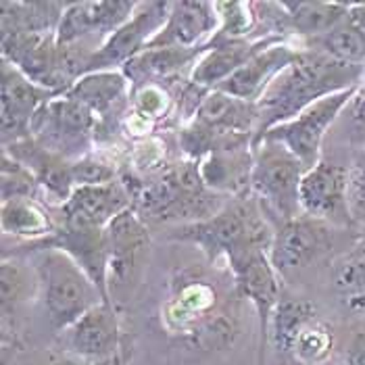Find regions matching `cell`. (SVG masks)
<instances>
[{"mask_svg":"<svg viewBox=\"0 0 365 365\" xmlns=\"http://www.w3.org/2000/svg\"><path fill=\"white\" fill-rule=\"evenodd\" d=\"M132 207V195L123 182L103 186H80L65 205H61V224L67 230L98 227L107 230L113 220Z\"/></svg>","mask_w":365,"mask_h":365,"instance_id":"cell-17","label":"cell"},{"mask_svg":"<svg viewBox=\"0 0 365 365\" xmlns=\"http://www.w3.org/2000/svg\"><path fill=\"white\" fill-rule=\"evenodd\" d=\"M31 245L55 247L58 251L69 255L88 274V278L94 282V286L101 290L103 301L111 303V294H109L111 253H109L107 230H98V227H86V230L58 227L55 236L46 238L44 242H31Z\"/></svg>","mask_w":365,"mask_h":365,"instance_id":"cell-18","label":"cell"},{"mask_svg":"<svg viewBox=\"0 0 365 365\" xmlns=\"http://www.w3.org/2000/svg\"><path fill=\"white\" fill-rule=\"evenodd\" d=\"M98 119L80 101L61 94L46 103L31 121V140L73 163L92 153Z\"/></svg>","mask_w":365,"mask_h":365,"instance_id":"cell-7","label":"cell"},{"mask_svg":"<svg viewBox=\"0 0 365 365\" xmlns=\"http://www.w3.org/2000/svg\"><path fill=\"white\" fill-rule=\"evenodd\" d=\"M336 290L351 311H365V261L346 259L336 269Z\"/></svg>","mask_w":365,"mask_h":365,"instance_id":"cell-34","label":"cell"},{"mask_svg":"<svg viewBox=\"0 0 365 365\" xmlns=\"http://www.w3.org/2000/svg\"><path fill=\"white\" fill-rule=\"evenodd\" d=\"M209 51V44L197 48H144L121 71L132 86V92L146 86H161L173 80L188 65H197L200 56Z\"/></svg>","mask_w":365,"mask_h":365,"instance_id":"cell-24","label":"cell"},{"mask_svg":"<svg viewBox=\"0 0 365 365\" xmlns=\"http://www.w3.org/2000/svg\"><path fill=\"white\" fill-rule=\"evenodd\" d=\"M119 361V359H117ZM117 361H113V364H86L82 359H78V357H71V355H67V357H56L53 361H48L46 365H115Z\"/></svg>","mask_w":365,"mask_h":365,"instance_id":"cell-42","label":"cell"},{"mask_svg":"<svg viewBox=\"0 0 365 365\" xmlns=\"http://www.w3.org/2000/svg\"><path fill=\"white\" fill-rule=\"evenodd\" d=\"M349 21L365 36V2H351Z\"/></svg>","mask_w":365,"mask_h":365,"instance_id":"cell-41","label":"cell"},{"mask_svg":"<svg viewBox=\"0 0 365 365\" xmlns=\"http://www.w3.org/2000/svg\"><path fill=\"white\" fill-rule=\"evenodd\" d=\"M299 55H301V44L299 46L288 44L286 40L280 44H274L265 48L263 53L253 56L232 78H227L217 90L247 103H257L267 90V86L272 84V80L288 65H292Z\"/></svg>","mask_w":365,"mask_h":365,"instance_id":"cell-22","label":"cell"},{"mask_svg":"<svg viewBox=\"0 0 365 365\" xmlns=\"http://www.w3.org/2000/svg\"><path fill=\"white\" fill-rule=\"evenodd\" d=\"M364 73L365 65L342 63L319 51L301 46L299 58L280 71L257 101L259 121L255 140L274 125L294 119L313 103L361 86Z\"/></svg>","mask_w":365,"mask_h":365,"instance_id":"cell-1","label":"cell"},{"mask_svg":"<svg viewBox=\"0 0 365 365\" xmlns=\"http://www.w3.org/2000/svg\"><path fill=\"white\" fill-rule=\"evenodd\" d=\"M317 317L315 305L305 299H280L278 307L272 315L269 338L276 342L282 353L288 355L292 340L303 330L305 324Z\"/></svg>","mask_w":365,"mask_h":365,"instance_id":"cell-30","label":"cell"},{"mask_svg":"<svg viewBox=\"0 0 365 365\" xmlns=\"http://www.w3.org/2000/svg\"><path fill=\"white\" fill-rule=\"evenodd\" d=\"M111 265L109 276L123 280L150 245V234L140 215L130 207L107 225Z\"/></svg>","mask_w":365,"mask_h":365,"instance_id":"cell-25","label":"cell"},{"mask_svg":"<svg viewBox=\"0 0 365 365\" xmlns=\"http://www.w3.org/2000/svg\"><path fill=\"white\" fill-rule=\"evenodd\" d=\"M26 249H31V267L38 274L44 307L56 332L67 330L88 311L105 303L101 290L69 255L55 247L29 245Z\"/></svg>","mask_w":365,"mask_h":365,"instance_id":"cell-4","label":"cell"},{"mask_svg":"<svg viewBox=\"0 0 365 365\" xmlns=\"http://www.w3.org/2000/svg\"><path fill=\"white\" fill-rule=\"evenodd\" d=\"M171 98L163 86H146L132 92V115L148 128L150 123L163 119L169 113Z\"/></svg>","mask_w":365,"mask_h":365,"instance_id":"cell-36","label":"cell"},{"mask_svg":"<svg viewBox=\"0 0 365 365\" xmlns=\"http://www.w3.org/2000/svg\"><path fill=\"white\" fill-rule=\"evenodd\" d=\"M349 213L351 222L365 225V144L355 165L351 168L349 180Z\"/></svg>","mask_w":365,"mask_h":365,"instance_id":"cell-38","label":"cell"},{"mask_svg":"<svg viewBox=\"0 0 365 365\" xmlns=\"http://www.w3.org/2000/svg\"><path fill=\"white\" fill-rule=\"evenodd\" d=\"M2 146L31 138L36 113L51 103L55 92L34 84L11 63L2 61Z\"/></svg>","mask_w":365,"mask_h":365,"instance_id":"cell-13","label":"cell"},{"mask_svg":"<svg viewBox=\"0 0 365 365\" xmlns=\"http://www.w3.org/2000/svg\"><path fill=\"white\" fill-rule=\"evenodd\" d=\"M355 257L364 259L365 261V225L361 227V232L357 234V242H355Z\"/></svg>","mask_w":365,"mask_h":365,"instance_id":"cell-43","label":"cell"},{"mask_svg":"<svg viewBox=\"0 0 365 365\" xmlns=\"http://www.w3.org/2000/svg\"><path fill=\"white\" fill-rule=\"evenodd\" d=\"M0 280H2V307L4 311L17 307L19 303H26L40 292V280L34 267H29L21 261L4 259L0 267Z\"/></svg>","mask_w":365,"mask_h":365,"instance_id":"cell-32","label":"cell"},{"mask_svg":"<svg viewBox=\"0 0 365 365\" xmlns=\"http://www.w3.org/2000/svg\"><path fill=\"white\" fill-rule=\"evenodd\" d=\"M138 2L128 0H98V2H67L61 24L56 28V42L63 46L90 44L101 48L125 21L132 19Z\"/></svg>","mask_w":365,"mask_h":365,"instance_id":"cell-11","label":"cell"},{"mask_svg":"<svg viewBox=\"0 0 365 365\" xmlns=\"http://www.w3.org/2000/svg\"><path fill=\"white\" fill-rule=\"evenodd\" d=\"M220 28L215 2H171L168 24L146 48H197Z\"/></svg>","mask_w":365,"mask_h":365,"instance_id":"cell-19","label":"cell"},{"mask_svg":"<svg viewBox=\"0 0 365 365\" xmlns=\"http://www.w3.org/2000/svg\"><path fill=\"white\" fill-rule=\"evenodd\" d=\"M301 46L319 51V53L342 61V63L365 65V36L349 21V17L344 24H340L332 31H328L319 38L301 42Z\"/></svg>","mask_w":365,"mask_h":365,"instance_id":"cell-29","label":"cell"},{"mask_svg":"<svg viewBox=\"0 0 365 365\" xmlns=\"http://www.w3.org/2000/svg\"><path fill=\"white\" fill-rule=\"evenodd\" d=\"M357 88L342 90V92H336L332 96H326V98L313 103L305 111L299 113L294 119L280 123V125H274L272 130H267L261 138H257L255 142L263 140V138L280 142L301 161L305 171H309L322 161L324 136L332 128L338 115L351 105Z\"/></svg>","mask_w":365,"mask_h":365,"instance_id":"cell-8","label":"cell"},{"mask_svg":"<svg viewBox=\"0 0 365 365\" xmlns=\"http://www.w3.org/2000/svg\"><path fill=\"white\" fill-rule=\"evenodd\" d=\"M332 249L330 225L307 215L284 222L274 234L269 261L274 269L286 276L288 272L309 267Z\"/></svg>","mask_w":365,"mask_h":365,"instance_id":"cell-15","label":"cell"},{"mask_svg":"<svg viewBox=\"0 0 365 365\" xmlns=\"http://www.w3.org/2000/svg\"><path fill=\"white\" fill-rule=\"evenodd\" d=\"M132 195V209L142 220L197 224L224 209L222 195L211 192L200 175L198 161L184 159L165 168L150 182L125 186Z\"/></svg>","mask_w":365,"mask_h":365,"instance_id":"cell-2","label":"cell"},{"mask_svg":"<svg viewBox=\"0 0 365 365\" xmlns=\"http://www.w3.org/2000/svg\"><path fill=\"white\" fill-rule=\"evenodd\" d=\"M65 94L80 101L98 119L96 142L103 140V134L111 136L113 132H117L119 121L125 115V109L132 107V101H130L132 86L121 69L88 73L84 78H80Z\"/></svg>","mask_w":365,"mask_h":365,"instance_id":"cell-16","label":"cell"},{"mask_svg":"<svg viewBox=\"0 0 365 365\" xmlns=\"http://www.w3.org/2000/svg\"><path fill=\"white\" fill-rule=\"evenodd\" d=\"M230 272L234 276L238 297L253 303L259 317V364L265 357V344L269 340L272 315L280 303L278 272L274 269L265 249H251L232 257Z\"/></svg>","mask_w":365,"mask_h":365,"instance_id":"cell-10","label":"cell"},{"mask_svg":"<svg viewBox=\"0 0 365 365\" xmlns=\"http://www.w3.org/2000/svg\"><path fill=\"white\" fill-rule=\"evenodd\" d=\"M71 175L76 188L80 186H103L117 182V168L103 155H86L71 163Z\"/></svg>","mask_w":365,"mask_h":365,"instance_id":"cell-37","label":"cell"},{"mask_svg":"<svg viewBox=\"0 0 365 365\" xmlns=\"http://www.w3.org/2000/svg\"><path fill=\"white\" fill-rule=\"evenodd\" d=\"M220 15V28L213 34V42L227 40H257V17L253 2H215Z\"/></svg>","mask_w":365,"mask_h":365,"instance_id":"cell-33","label":"cell"},{"mask_svg":"<svg viewBox=\"0 0 365 365\" xmlns=\"http://www.w3.org/2000/svg\"><path fill=\"white\" fill-rule=\"evenodd\" d=\"M349 107H351L353 121L365 132V86L357 88V92H355V96H353V101H351Z\"/></svg>","mask_w":365,"mask_h":365,"instance_id":"cell-39","label":"cell"},{"mask_svg":"<svg viewBox=\"0 0 365 365\" xmlns=\"http://www.w3.org/2000/svg\"><path fill=\"white\" fill-rule=\"evenodd\" d=\"M169 11L171 2H138L132 19L109 36L105 44L90 56L84 76L96 71H117L115 67L123 69L168 24Z\"/></svg>","mask_w":365,"mask_h":365,"instance_id":"cell-9","label":"cell"},{"mask_svg":"<svg viewBox=\"0 0 365 365\" xmlns=\"http://www.w3.org/2000/svg\"><path fill=\"white\" fill-rule=\"evenodd\" d=\"M2 61L58 96L78 82L76 55L69 46L56 42L55 34L2 36Z\"/></svg>","mask_w":365,"mask_h":365,"instance_id":"cell-6","label":"cell"},{"mask_svg":"<svg viewBox=\"0 0 365 365\" xmlns=\"http://www.w3.org/2000/svg\"><path fill=\"white\" fill-rule=\"evenodd\" d=\"M253 142L217 148L198 161L205 186L222 197L242 198L251 195Z\"/></svg>","mask_w":365,"mask_h":365,"instance_id":"cell-21","label":"cell"},{"mask_svg":"<svg viewBox=\"0 0 365 365\" xmlns=\"http://www.w3.org/2000/svg\"><path fill=\"white\" fill-rule=\"evenodd\" d=\"M284 42L282 38H263V40H227L213 42L209 40V51L200 56L190 71V82L202 90H217L227 78H232L240 67H245L253 56L265 48Z\"/></svg>","mask_w":365,"mask_h":365,"instance_id":"cell-20","label":"cell"},{"mask_svg":"<svg viewBox=\"0 0 365 365\" xmlns=\"http://www.w3.org/2000/svg\"><path fill=\"white\" fill-rule=\"evenodd\" d=\"M67 2H2V36L9 34H56Z\"/></svg>","mask_w":365,"mask_h":365,"instance_id":"cell-28","label":"cell"},{"mask_svg":"<svg viewBox=\"0 0 365 365\" xmlns=\"http://www.w3.org/2000/svg\"><path fill=\"white\" fill-rule=\"evenodd\" d=\"M251 192L263 211L276 215L282 224L303 217L301 182L305 168L280 142L259 140L253 144Z\"/></svg>","mask_w":365,"mask_h":365,"instance_id":"cell-5","label":"cell"},{"mask_svg":"<svg viewBox=\"0 0 365 365\" xmlns=\"http://www.w3.org/2000/svg\"><path fill=\"white\" fill-rule=\"evenodd\" d=\"M274 234L276 232L263 215L261 202L249 195L232 198L220 213L205 222L182 224L169 234V238L198 245L209 259L225 257L230 261L251 249H265L269 253Z\"/></svg>","mask_w":365,"mask_h":365,"instance_id":"cell-3","label":"cell"},{"mask_svg":"<svg viewBox=\"0 0 365 365\" xmlns=\"http://www.w3.org/2000/svg\"><path fill=\"white\" fill-rule=\"evenodd\" d=\"M344 365H365V334H357L353 338Z\"/></svg>","mask_w":365,"mask_h":365,"instance_id":"cell-40","label":"cell"},{"mask_svg":"<svg viewBox=\"0 0 365 365\" xmlns=\"http://www.w3.org/2000/svg\"><path fill=\"white\" fill-rule=\"evenodd\" d=\"M286 11V36L301 42L319 38L346 21L351 2H282Z\"/></svg>","mask_w":365,"mask_h":365,"instance_id":"cell-26","label":"cell"},{"mask_svg":"<svg viewBox=\"0 0 365 365\" xmlns=\"http://www.w3.org/2000/svg\"><path fill=\"white\" fill-rule=\"evenodd\" d=\"M334 346V334L328 324H324L319 317L311 319L303 326V330L290 344L288 355L301 365H319L324 364Z\"/></svg>","mask_w":365,"mask_h":365,"instance_id":"cell-31","label":"cell"},{"mask_svg":"<svg viewBox=\"0 0 365 365\" xmlns=\"http://www.w3.org/2000/svg\"><path fill=\"white\" fill-rule=\"evenodd\" d=\"M349 180L351 169L326 159L305 171L301 182L303 215L324 224H349Z\"/></svg>","mask_w":365,"mask_h":365,"instance_id":"cell-12","label":"cell"},{"mask_svg":"<svg viewBox=\"0 0 365 365\" xmlns=\"http://www.w3.org/2000/svg\"><path fill=\"white\" fill-rule=\"evenodd\" d=\"M58 224L38 198H13L2 202V232L4 236L31 242H44L55 236Z\"/></svg>","mask_w":365,"mask_h":365,"instance_id":"cell-27","label":"cell"},{"mask_svg":"<svg viewBox=\"0 0 365 365\" xmlns=\"http://www.w3.org/2000/svg\"><path fill=\"white\" fill-rule=\"evenodd\" d=\"M65 351L86 364H113L119 359V322L113 303H101L61 332Z\"/></svg>","mask_w":365,"mask_h":365,"instance_id":"cell-14","label":"cell"},{"mask_svg":"<svg viewBox=\"0 0 365 365\" xmlns=\"http://www.w3.org/2000/svg\"><path fill=\"white\" fill-rule=\"evenodd\" d=\"M40 184L34 173L6 153H2V202L13 198H36Z\"/></svg>","mask_w":365,"mask_h":365,"instance_id":"cell-35","label":"cell"},{"mask_svg":"<svg viewBox=\"0 0 365 365\" xmlns=\"http://www.w3.org/2000/svg\"><path fill=\"white\" fill-rule=\"evenodd\" d=\"M2 153L13 157L21 165H26L34 173V178L38 180L40 188H44L51 200L58 202V207L65 205L73 195L76 184H73V175H71V163L48 153L38 142H34L31 138L15 142V144L4 146Z\"/></svg>","mask_w":365,"mask_h":365,"instance_id":"cell-23","label":"cell"}]
</instances>
